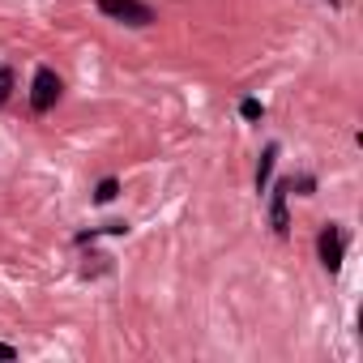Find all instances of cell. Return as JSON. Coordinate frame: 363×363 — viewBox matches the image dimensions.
<instances>
[{"mask_svg": "<svg viewBox=\"0 0 363 363\" xmlns=\"http://www.w3.org/2000/svg\"><path fill=\"white\" fill-rule=\"evenodd\" d=\"M99 13L103 18H111V22H124V26H154L158 18H154V9L150 5H141V0H99Z\"/></svg>", "mask_w": 363, "mask_h": 363, "instance_id": "cell-1", "label": "cell"}, {"mask_svg": "<svg viewBox=\"0 0 363 363\" xmlns=\"http://www.w3.org/2000/svg\"><path fill=\"white\" fill-rule=\"evenodd\" d=\"M60 90H65V82H60L52 69H39V73H35V86H30V111H35V116L52 111L56 99H60Z\"/></svg>", "mask_w": 363, "mask_h": 363, "instance_id": "cell-2", "label": "cell"}, {"mask_svg": "<svg viewBox=\"0 0 363 363\" xmlns=\"http://www.w3.org/2000/svg\"><path fill=\"white\" fill-rule=\"evenodd\" d=\"M316 252H320V265H325L329 274H337V269H342V252H346V231H342L337 223H329V227L316 235Z\"/></svg>", "mask_w": 363, "mask_h": 363, "instance_id": "cell-3", "label": "cell"}, {"mask_svg": "<svg viewBox=\"0 0 363 363\" xmlns=\"http://www.w3.org/2000/svg\"><path fill=\"white\" fill-rule=\"evenodd\" d=\"M291 193H295V189H291V179H282V184L269 193V223H274L278 235L291 231V218H286V197H291Z\"/></svg>", "mask_w": 363, "mask_h": 363, "instance_id": "cell-4", "label": "cell"}, {"mask_svg": "<svg viewBox=\"0 0 363 363\" xmlns=\"http://www.w3.org/2000/svg\"><path fill=\"white\" fill-rule=\"evenodd\" d=\"M274 162H278V141H269V145H265V154H261V167H257V193H265V189H269Z\"/></svg>", "mask_w": 363, "mask_h": 363, "instance_id": "cell-5", "label": "cell"}, {"mask_svg": "<svg viewBox=\"0 0 363 363\" xmlns=\"http://www.w3.org/2000/svg\"><path fill=\"white\" fill-rule=\"evenodd\" d=\"M99 235H128V223H107V227H99V231H82L77 244H90V240H99Z\"/></svg>", "mask_w": 363, "mask_h": 363, "instance_id": "cell-6", "label": "cell"}, {"mask_svg": "<svg viewBox=\"0 0 363 363\" xmlns=\"http://www.w3.org/2000/svg\"><path fill=\"white\" fill-rule=\"evenodd\" d=\"M116 193H120V179H116V175H107V179H99L94 201H99V206H107V201H116Z\"/></svg>", "mask_w": 363, "mask_h": 363, "instance_id": "cell-7", "label": "cell"}, {"mask_svg": "<svg viewBox=\"0 0 363 363\" xmlns=\"http://www.w3.org/2000/svg\"><path fill=\"white\" fill-rule=\"evenodd\" d=\"M9 94H13V69L0 65V103H9Z\"/></svg>", "mask_w": 363, "mask_h": 363, "instance_id": "cell-8", "label": "cell"}, {"mask_svg": "<svg viewBox=\"0 0 363 363\" xmlns=\"http://www.w3.org/2000/svg\"><path fill=\"white\" fill-rule=\"evenodd\" d=\"M240 116H244V120H261V116H265V107H261L257 99H244V103H240Z\"/></svg>", "mask_w": 363, "mask_h": 363, "instance_id": "cell-9", "label": "cell"}, {"mask_svg": "<svg viewBox=\"0 0 363 363\" xmlns=\"http://www.w3.org/2000/svg\"><path fill=\"white\" fill-rule=\"evenodd\" d=\"M0 359H18V350H13V346H5V342H0Z\"/></svg>", "mask_w": 363, "mask_h": 363, "instance_id": "cell-10", "label": "cell"}, {"mask_svg": "<svg viewBox=\"0 0 363 363\" xmlns=\"http://www.w3.org/2000/svg\"><path fill=\"white\" fill-rule=\"evenodd\" d=\"M329 5H333V9H337V0H329Z\"/></svg>", "mask_w": 363, "mask_h": 363, "instance_id": "cell-11", "label": "cell"}]
</instances>
